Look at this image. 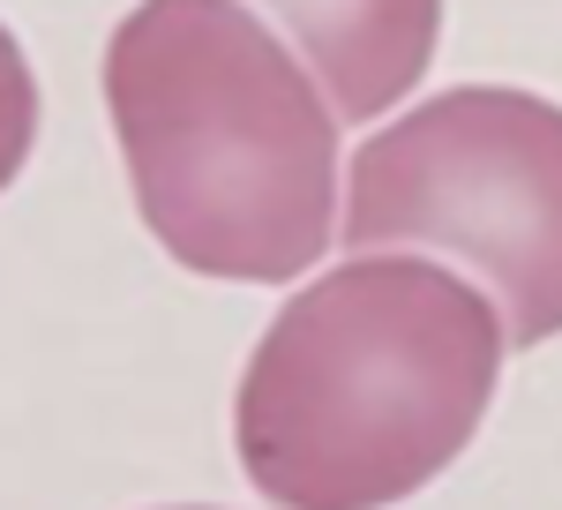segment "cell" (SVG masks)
<instances>
[{
  "instance_id": "6",
  "label": "cell",
  "mask_w": 562,
  "mask_h": 510,
  "mask_svg": "<svg viewBox=\"0 0 562 510\" xmlns=\"http://www.w3.org/2000/svg\"><path fill=\"white\" fill-rule=\"evenodd\" d=\"M173 510H211V503H173Z\"/></svg>"
},
{
  "instance_id": "2",
  "label": "cell",
  "mask_w": 562,
  "mask_h": 510,
  "mask_svg": "<svg viewBox=\"0 0 562 510\" xmlns=\"http://www.w3.org/2000/svg\"><path fill=\"white\" fill-rule=\"evenodd\" d=\"M105 106L135 218L180 270L293 286L330 255L346 113L248 0H135L105 45Z\"/></svg>"
},
{
  "instance_id": "3",
  "label": "cell",
  "mask_w": 562,
  "mask_h": 510,
  "mask_svg": "<svg viewBox=\"0 0 562 510\" xmlns=\"http://www.w3.org/2000/svg\"><path fill=\"white\" fill-rule=\"evenodd\" d=\"M338 241L473 270L518 353L562 339V106L518 84L420 98L352 151Z\"/></svg>"
},
{
  "instance_id": "1",
  "label": "cell",
  "mask_w": 562,
  "mask_h": 510,
  "mask_svg": "<svg viewBox=\"0 0 562 510\" xmlns=\"http://www.w3.org/2000/svg\"><path fill=\"white\" fill-rule=\"evenodd\" d=\"M510 323L473 270L420 248H352L270 315L233 451L278 510H397L473 451Z\"/></svg>"
},
{
  "instance_id": "4",
  "label": "cell",
  "mask_w": 562,
  "mask_h": 510,
  "mask_svg": "<svg viewBox=\"0 0 562 510\" xmlns=\"http://www.w3.org/2000/svg\"><path fill=\"white\" fill-rule=\"evenodd\" d=\"M301 45L346 121H383L405 90H420L442 38V0H256Z\"/></svg>"
},
{
  "instance_id": "5",
  "label": "cell",
  "mask_w": 562,
  "mask_h": 510,
  "mask_svg": "<svg viewBox=\"0 0 562 510\" xmlns=\"http://www.w3.org/2000/svg\"><path fill=\"white\" fill-rule=\"evenodd\" d=\"M31 151H38V76H31L15 31L0 23V196L31 166Z\"/></svg>"
}]
</instances>
